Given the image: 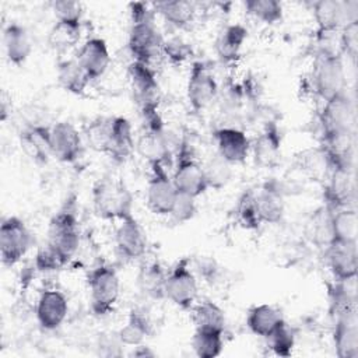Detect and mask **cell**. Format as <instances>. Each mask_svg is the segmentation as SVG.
I'll use <instances>...</instances> for the list:
<instances>
[{
    "label": "cell",
    "instance_id": "6da1fadb",
    "mask_svg": "<svg viewBox=\"0 0 358 358\" xmlns=\"http://www.w3.org/2000/svg\"><path fill=\"white\" fill-rule=\"evenodd\" d=\"M91 200L95 214L106 221H122L133 215V194L123 179L102 176L92 185Z\"/></svg>",
    "mask_w": 358,
    "mask_h": 358
},
{
    "label": "cell",
    "instance_id": "7a4b0ae2",
    "mask_svg": "<svg viewBox=\"0 0 358 358\" xmlns=\"http://www.w3.org/2000/svg\"><path fill=\"white\" fill-rule=\"evenodd\" d=\"M90 310L95 317L110 315L119 301L120 280L116 268L108 263H99L87 275Z\"/></svg>",
    "mask_w": 358,
    "mask_h": 358
},
{
    "label": "cell",
    "instance_id": "3957f363",
    "mask_svg": "<svg viewBox=\"0 0 358 358\" xmlns=\"http://www.w3.org/2000/svg\"><path fill=\"white\" fill-rule=\"evenodd\" d=\"M67 264L78 250L80 246V225L74 199H69L66 204L50 218L48 227V241Z\"/></svg>",
    "mask_w": 358,
    "mask_h": 358
},
{
    "label": "cell",
    "instance_id": "277c9868",
    "mask_svg": "<svg viewBox=\"0 0 358 358\" xmlns=\"http://www.w3.org/2000/svg\"><path fill=\"white\" fill-rule=\"evenodd\" d=\"M171 176L178 192L194 199L200 197L210 189L204 166L196 158L194 150L186 137H183L178 145L173 172Z\"/></svg>",
    "mask_w": 358,
    "mask_h": 358
},
{
    "label": "cell",
    "instance_id": "5b68a950",
    "mask_svg": "<svg viewBox=\"0 0 358 358\" xmlns=\"http://www.w3.org/2000/svg\"><path fill=\"white\" fill-rule=\"evenodd\" d=\"M310 77L313 91L323 102L347 91L343 55L331 50L317 52Z\"/></svg>",
    "mask_w": 358,
    "mask_h": 358
},
{
    "label": "cell",
    "instance_id": "8992f818",
    "mask_svg": "<svg viewBox=\"0 0 358 358\" xmlns=\"http://www.w3.org/2000/svg\"><path fill=\"white\" fill-rule=\"evenodd\" d=\"M150 176L145 187V204L158 217H169L175 204L178 189L161 159L148 161Z\"/></svg>",
    "mask_w": 358,
    "mask_h": 358
},
{
    "label": "cell",
    "instance_id": "52a82bcc",
    "mask_svg": "<svg viewBox=\"0 0 358 358\" xmlns=\"http://www.w3.org/2000/svg\"><path fill=\"white\" fill-rule=\"evenodd\" d=\"M319 122L322 127V140L354 134L355 113L347 91L323 102Z\"/></svg>",
    "mask_w": 358,
    "mask_h": 358
},
{
    "label": "cell",
    "instance_id": "ba28073f",
    "mask_svg": "<svg viewBox=\"0 0 358 358\" xmlns=\"http://www.w3.org/2000/svg\"><path fill=\"white\" fill-rule=\"evenodd\" d=\"M199 284L192 260L189 257L179 259L168 271L165 282V299L172 302L182 310H190L197 301Z\"/></svg>",
    "mask_w": 358,
    "mask_h": 358
},
{
    "label": "cell",
    "instance_id": "9c48e42d",
    "mask_svg": "<svg viewBox=\"0 0 358 358\" xmlns=\"http://www.w3.org/2000/svg\"><path fill=\"white\" fill-rule=\"evenodd\" d=\"M164 39L155 25L154 17L130 21L127 49L134 62L151 66L162 53Z\"/></svg>",
    "mask_w": 358,
    "mask_h": 358
},
{
    "label": "cell",
    "instance_id": "30bf717a",
    "mask_svg": "<svg viewBox=\"0 0 358 358\" xmlns=\"http://www.w3.org/2000/svg\"><path fill=\"white\" fill-rule=\"evenodd\" d=\"M34 243L32 234L24 220L17 215L6 217L0 225V257L4 267L18 264Z\"/></svg>",
    "mask_w": 358,
    "mask_h": 358
},
{
    "label": "cell",
    "instance_id": "8fae6325",
    "mask_svg": "<svg viewBox=\"0 0 358 358\" xmlns=\"http://www.w3.org/2000/svg\"><path fill=\"white\" fill-rule=\"evenodd\" d=\"M218 95V83L208 63L203 60H194L190 66L186 98L189 106L194 113H200L207 109Z\"/></svg>",
    "mask_w": 358,
    "mask_h": 358
},
{
    "label": "cell",
    "instance_id": "7c38bea8",
    "mask_svg": "<svg viewBox=\"0 0 358 358\" xmlns=\"http://www.w3.org/2000/svg\"><path fill=\"white\" fill-rule=\"evenodd\" d=\"M103 124V140L99 152L106 154L116 164L127 161L136 148L130 120L124 116H110L105 117Z\"/></svg>",
    "mask_w": 358,
    "mask_h": 358
},
{
    "label": "cell",
    "instance_id": "4fadbf2b",
    "mask_svg": "<svg viewBox=\"0 0 358 358\" xmlns=\"http://www.w3.org/2000/svg\"><path fill=\"white\" fill-rule=\"evenodd\" d=\"M133 98L140 109V113L159 110L161 88L157 80V74L151 66L131 62L127 69Z\"/></svg>",
    "mask_w": 358,
    "mask_h": 358
},
{
    "label": "cell",
    "instance_id": "5bb4252c",
    "mask_svg": "<svg viewBox=\"0 0 358 358\" xmlns=\"http://www.w3.org/2000/svg\"><path fill=\"white\" fill-rule=\"evenodd\" d=\"M52 158L62 164L77 162L84 151L83 138L76 126L70 122L60 120L50 126Z\"/></svg>",
    "mask_w": 358,
    "mask_h": 358
},
{
    "label": "cell",
    "instance_id": "9a60e30c",
    "mask_svg": "<svg viewBox=\"0 0 358 358\" xmlns=\"http://www.w3.org/2000/svg\"><path fill=\"white\" fill-rule=\"evenodd\" d=\"M327 172L329 182L323 192L324 206L329 208L354 207L355 182L352 168L336 165L327 168Z\"/></svg>",
    "mask_w": 358,
    "mask_h": 358
},
{
    "label": "cell",
    "instance_id": "2e32d148",
    "mask_svg": "<svg viewBox=\"0 0 358 358\" xmlns=\"http://www.w3.org/2000/svg\"><path fill=\"white\" fill-rule=\"evenodd\" d=\"M211 134L217 147V154L229 165H239L248 159L252 150V141L243 130L224 126L214 129Z\"/></svg>",
    "mask_w": 358,
    "mask_h": 358
},
{
    "label": "cell",
    "instance_id": "e0dca14e",
    "mask_svg": "<svg viewBox=\"0 0 358 358\" xmlns=\"http://www.w3.org/2000/svg\"><path fill=\"white\" fill-rule=\"evenodd\" d=\"M69 313V299L63 291L57 288H46L41 292L35 316L41 329L46 331H53L59 329L66 320Z\"/></svg>",
    "mask_w": 358,
    "mask_h": 358
},
{
    "label": "cell",
    "instance_id": "ac0fdd59",
    "mask_svg": "<svg viewBox=\"0 0 358 358\" xmlns=\"http://www.w3.org/2000/svg\"><path fill=\"white\" fill-rule=\"evenodd\" d=\"M115 245L117 255L127 260H136L147 252V235L141 224L134 215L119 221V227L115 232Z\"/></svg>",
    "mask_w": 358,
    "mask_h": 358
},
{
    "label": "cell",
    "instance_id": "d6986e66",
    "mask_svg": "<svg viewBox=\"0 0 358 358\" xmlns=\"http://www.w3.org/2000/svg\"><path fill=\"white\" fill-rule=\"evenodd\" d=\"M253 159L260 168H274L281 161L282 152V133L280 126L270 120L267 122L259 136L252 143Z\"/></svg>",
    "mask_w": 358,
    "mask_h": 358
},
{
    "label": "cell",
    "instance_id": "ffe728a7",
    "mask_svg": "<svg viewBox=\"0 0 358 358\" xmlns=\"http://www.w3.org/2000/svg\"><path fill=\"white\" fill-rule=\"evenodd\" d=\"M333 326V345L338 358L358 357L357 309L338 310Z\"/></svg>",
    "mask_w": 358,
    "mask_h": 358
},
{
    "label": "cell",
    "instance_id": "44dd1931",
    "mask_svg": "<svg viewBox=\"0 0 358 358\" xmlns=\"http://www.w3.org/2000/svg\"><path fill=\"white\" fill-rule=\"evenodd\" d=\"M76 59L91 83L105 76L110 64V53L105 39L99 36L88 38L78 49Z\"/></svg>",
    "mask_w": 358,
    "mask_h": 358
},
{
    "label": "cell",
    "instance_id": "7402d4cb",
    "mask_svg": "<svg viewBox=\"0 0 358 358\" xmlns=\"http://www.w3.org/2000/svg\"><path fill=\"white\" fill-rule=\"evenodd\" d=\"M324 256L334 281L357 278V242H330Z\"/></svg>",
    "mask_w": 358,
    "mask_h": 358
},
{
    "label": "cell",
    "instance_id": "603a6c76",
    "mask_svg": "<svg viewBox=\"0 0 358 358\" xmlns=\"http://www.w3.org/2000/svg\"><path fill=\"white\" fill-rule=\"evenodd\" d=\"M255 201L262 224L277 225L285 214L284 193L275 182H266L255 190Z\"/></svg>",
    "mask_w": 358,
    "mask_h": 358
},
{
    "label": "cell",
    "instance_id": "cb8c5ba5",
    "mask_svg": "<svg viewBox=\"0 0 358 358\" xmlns=\"http://www.w3.org/2000/svg\"><path fill=\"white\" fill-rule=\"evenodd\" d=\"M20 145L25 155L36 164H46L52 158L50 126L28 124L20 131Z\"/></svg>",
    "mask_w": 358,
    "mask_h": 358
},
{
    "label": "cell",
    "instance_id": "d4e9b609",
    "mask_svg": "<svg viewBox=\"0 0 358 358\" xmlns=\"http://www.w3.org/2000/svg\"><path fill=\"white\" fill-rule=\"evenodd\" d=\"M3 46L8 63L17 67L25 64L32 52V43L27 28L17 21H10L3 29Z\"/></svg>",
    "mask_w": 358,
    "mask_h": 358
},
{
    "label": "cell",
    "instance_id": "484cf974",
    "mask_svg": "<svg viewBox=\"0 0 358 358\" xmlns=\"http://www.w3.org/2000/svg\"><path fill=\"white\" fill-rule=\"evenodd\" d=\"M248 39V28L242 24L225 25L214 42L215 55L224 64H234L241 59L243 43Z\"/></svg>",
    "mask_w": 358,
    "mask_h": 358
},
{
    "label": "cell",
    "instance_id": "4316f807",
    "mask_svg": "<svg viewBox=\"0 0 358 358\" xmlns=\"http://www.w3.org/2000/svg\"><path fill=\"white\" fill-rule=\"evenodd\" d=\"M154 329L148 313L140 308H131L126 323L119 329L116 338L122 345L137 347L145 343L151 337Z\"/></svg>",
    "mask_w": 358,
    "mask_h": 358
},
{
    "label": "cell",
    "instance_id": "83f0119b",
    "mask_svg": "<svg viewBox=\"0 0 358 358\" xmlns=\"http://www.w3.org/2000/svg\"><path fill=\"white\" fill-rule=\"evenodd\" d=\"M285 319L282 313L273 305L260 303L249 308L246 313V326L249 331L257 337L267 338Z\"/></svg>",
    "mask_w": 358,
    "mask_h": 358
},
{
    "label": "cell",
    "instance_id": "f1b7e54d",
    "mask_svg": "<svg viewBox=\"0 0 358 358\" xmlns=\"http://www.w3.org/2000/svg\"><path fill=\"white\" fill-rule=\"evenodd\" d=\"M56 80L62 90L77 96H83L91 83L76 57L64 59L57 63Z\"/></svg>",
    "mask_w": 358,
    "mask_h": 358
},
{
    "label": "cell",
    "instance_id": "f546056e",
    "mask_svg": "<svg viewBox=\"0 0 358 358\" xmlns=\"http://www.w3.org/2000/svg\"><path fill=\"white\" fill-rule=\"evenodd\" d=\"M155 14H159L169 25L185 29L187 28L196 14V4L185 0H164L151 3Z\"/></svg>",
    "mask_w": 358,
    "mask_h": 358
},
{
    "label": "cell",
    "instance_id": "4dcf8cb0",
    "mask_svg": "<svg viewBox=\"0 0 358 358\" xmlns=\"http://www.w3.org/2000/svg\"><path fill=\"white\" fill-rule=\"evenodd\" d=\"M329 210L331 242H357L358 217L355 207H338Z\"/></svg>",
    "mask_w": 358,
    "mask_h": 358
},
{
    "label": "cell",
    "instance_id": "1f68e13d",
    "mask_svg": "<svg viewBox=\"0 0 358 358\" xmlns=\"http://www.w3.org/2000/svg\"><path fill=\"white\" fill-rule=\"evenodd\" d=\"M192 322L197 330H213V331H225L227 317L225 312L220 305L213 301L196 302L190 309Z\"/></svg>",
    "mask_w": 358,
    "mask_h": 358
},
{
    "label": "cell",
    "instance_id": "d6a6232c",
    "mask_svg": "<svg viewBox=\"0 0 358 358\" xmlns=\"http://www.w3.org/2000/svg\"><path fill=\"white\" fill-rule=\"evenodd\" d=\"M168 273L159 260H154L141 268L137 284L140 291L152 299H164L165 298V282Z\"/></svg>",
    "mask_w": 358,
    "mask_h": 358
},
{
    "label": "cell",
    "instance_id": "836d02e7",
    "mask_svg": "<svg viewBox=\"0 0 358 358\" xmlns=\"http://www.w3.org/2000/svg\"><path fill=\"white\" fill-rule=\"evenodd\" d=\"M235 220L246 231H259L263 225L255 201V190H243L235 204Z\"/></svg>",
    "mask_w": 358,
    "mask_h": 358
},
{
    "label": "cell",
    "instance_id": "e575fe53",
    "mask_svg": "<svg viewBox=\"0 0 358 358\" xmlns=\"http://www.w3.org/2000/svg\"><path fill=\"white\" fill-rule=\"evenodd\" d=\"M192 348L199 358H215L224 350V333L194 329Z\"/></svg>",
    "mask_w": 358,
    "mask_h": 358
},
{
    "label": "cell",
    "instance_id": "d590c367",
    "mask_svg": "<svg viewBox=\"0 0 358 358\" xmlns=\"http://www.w3.org/2000/svg\"><path fill=\"white\" fill-rule=\"evenodd\" d=\"M243 8L248 15L266 25L278 24L284 17L282 4L277 0H246Z\"/></svg>",
    "mask_w": 358,
    "mask_h": 358
},
{
    "label": "cell",
    "instance_id": "8d00e7d4",
    "mask_svg": "<svg viewBox=\"0 0 358 358\" xmlns=\"http://www.w3.org/2000/svg\"><path fill=\"white\" fill-rule=\"evenodd\" d=\"M80 35L81 27L56 21L49 31L48 42L50 48L55 50H67L78 43Z\"/></svg>",
    "mask_w": 358,
    "mask_h": 358
},
{
    "label": "cell",
    "instance_id": "74e56055",
    "mask_svg": "<svg viewBox=\"0 0 358 358\" xmlns=\"http://www.w3.org/2000/svg\"><path fill=\"white\" fill-rule=\"evenodd\" d=\"M308 236L312 242L324 248L331 242L330 210L326 206L315 211L310 221L308 222Z\"/></svg>",
    "mask_w": 358,
    "mask_h": 358
},
{
    "label": "cell",
    "instance_id": "f35d334b",
    "mask_svg": "<svg viewBox=\"0 0 358 358\" xmlns=\"http://www.w3.org/2000/svg\"><path fill=\"white\" fill-rule=\"evenodd\" d=\"M266 340L273 354L278 357H291L296 343L295 331L285 320Z\"/></svg>",
    "mask_w": 358,
    "mask_h": 358
},
{
    "label": "cell",
    "instance_id": "ab89813d",
    "mask_svg": "<svg viewBox=\"0 0 358 358\" xmlns=\"http://www.w3.org/2000/svg\"><path fill=\"white\" fill-rule=\"evenodd\" d=\"M52 11L56 21L66 22L70 25L83 27L84 8L80 1L74 0H57L52 3Z\"/></svg>",
    "mask_w": 358,
    "mask_h": 358
},
{
    "label": "cell",
    "instance_id": "60d3db41",
    "mask_svg": "<svg viewBox=\"0 0 358 358\" xmlns=\"http://www.w3.org/2000/svg\"><path fill=\"white\" fill-rule=\"evenodd\" d=\"M203 166L208 182V187L221 189L222 186L227 185V182L231 178V165L227 161H224L218 154H215V157L211 158Z\"/></svg>",
    "mask_w": 358,
    "mask_h": 358
},
{
    "label": "cell",
    "instance_id": "b9f144b4",
    "mask_svg": "<svg viewBox=\"0 0 358 358\" xmlns=\"http://www.w3.org/2000/svg\"><path fill=\"white\" fill-rule=\"evenodd\" d=\"M196 213H197L196 199L192 197V196H187L185 193L178 192L175 204H173L172 211L169 214L171 220L176 224H185V222L193 220Z\"/></svg>",
    "mask_w": 358,
    "mask_h": 358
},
{
    "label": "cell",
    "instance_id": "7bdbcfd3",
    "mask_svg": "<svg viewBox=\"0 0 358 358\" xmlns=\"http://www.w3.org/2000/svg\"><path fill=\"white\" fill-rule=\"evenodd\" d=\"M338 50L341 55L355 60L358 53V21L347 24L338 34Z\"/></svg>",
    "mask_w": 358,
    "mask_h": 358
},
{
    "label": "cell",
    "instance_id": "ee69618b",
    "mask_svg": "<svg viewBox=\"0 0 358 358\" xmlns=\"http://www.w3.org/2000/svg\"><path fill=\"white\" fill-rule=\"evenodd\" d=\"M64 266L66 264L63 263V260L60 259L57 252L49 243H45L43 246H41L38 249L36 256H35V268L38 271H41V273L56 271Z\"/></svg>",
    "mask_w": 358,
    "mask_h": 358
},
{
    "label": "cell",
    "instance_id": "f6af8a7d",
    "mask_svg": "<svg viewBox=\"0 0 358 358\" xmlns=\"http://www.w3.org/2000/svg\"><path fill=\"white\" fill-rule=\"evenodd\" d=\"M162 53L172 63H180V62H183L185 59L189 57L190 49H189L187 43H185L183 41L175 38V39H171V41H166V42L164 41Z\"/></svg>",
    "mask_w": 358,
    "mask_h": 358
},
{
    "label": "cell",
    "instance_id": "bcb514c9",
    "mask_svg": "<svg viewBox=\"0 0 358 358\" xmlns=\"http://www.w3.org/2000/svg\"><path fill=\"white\" fill-rule=\"evenodd\" d=\"M133 355L134 357H154L155 354L150 350V347L141 344V345H137L134 347V351H133Z\"/></svg>",
    "mask_w": 358,
    "mask_h": 358
}]
</instances>
